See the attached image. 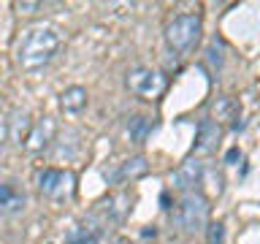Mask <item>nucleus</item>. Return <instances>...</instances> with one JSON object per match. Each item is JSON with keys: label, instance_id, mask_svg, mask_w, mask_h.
<instances>
[{"label": "nucleus", "instance_id": "1", "mask_svg": "<svg viewBox=\"0 0 260 244\" xmlns=\"http://www.w3.org/2000/svg\"><path fill=\"white\" fill-rule=\"evenodd\" d=\"M57 52H60V33L49 24H36V27L22 30L19 41H16V63L27 73L44 71Z\"/></svg>", "mask_w": 260, "mask_h": 244}, {"label": "nucleus", "instance_id": "2", "mask_svg": "<svg viewBox=\"0 0 260 244\" xmlns=\"http://www.w3.org/2000/svg\"><path fill=\"white\" fill-rule=\"evenodd\" d=\"M201 30H203V19L198 14H182V16H176V19L168 22L166 44L174 49V52H187V49H192L198 44Z\"/></svg>", "mask_w": 260, "mask_h": 244}, {"label": "nucleus", "instance_id": "3", "mask_svg": "<svg viewBox=\"0 0 260 244\" xmlns=\"http://www.w3.org/2000/svg\"><path fill=\"white\" fill-rule=\"evenodd\" d=\"M127 87L130 93L138 95V98H146V101H152V98H157L162 89H166V79H162V73L152 71V68H133L127 73Z\"/></svg>", "mask_w": 260, "mask_h": 244}, {"label": "nucleus", "instance_id": "4", "mask_svg": "<svg viewBox=\"0 0 260 244\" xmlns=\"http://www.w3.org/2000/svg\"><path fill=\"white\" fill-rule=\"evenodd\" d=\"M206 215H209V206H206V198L198 193H187L182 203H179V225L184 228L187 233H195L206 225Z\"/></svg>", "mask_w": 260, "mask_h": 244}, {"label": "nucleus", "instance_id": "5", "mask_svg": "<svg viewBox=\"0 0 260 244\" xmlns=\"http://www.w3.org/2000/svg\"><path fill=\"white\" fill-rule=\"evenodd\" d=\"M73 176L71 171H60V168H44L38 174V190L49 195V198H60V195L71 193Z\"/></svg>", "mask_w": 260, "mask_h": 244}, {"label": "nucleus", "instance_id": "6", "mask_svg": "<svg viewBox=\"0 0 260 244\" xmlns=\"http://www.w3.org/2000/svg\"><path fill=\"white\" fill-rule=\"evenodd\" d=\"M52 138H54V122H52V117H44V119L32 122L30 133H27V138H24V149L27 152H41V149H46V146L52 144Z\"/></svg>", "mask_w": 260, "mask_h": 244}, {"label": "nucleus", "instance_id": "7", "mask_svg": "<svg viewBox=\"0 0 260 244\" xmlns=\"http://www.w3.org/2000/svg\"><path fill=\"white\" fill-rule=\"evenodd\" d=\"M27 195L16 182H0V215H19Z\"/></svg>", "mask_w": 260, "mask_h": 244}, {"label": "nucleus", "instance_id": "8", "mask_svg": "<svg viewBox=\"0 0 260 244\" xmlns=\"http://www.w3.org/2000/svg\"><path fill=\"white\" fill-rule=\"evenodd\" d=\"M201 176H203V163L198 160H184L182 166L176 168V174H174V187H179V190H190V187H195L201 182Z\"/></svg>", "mask_w": 260, "mask_h": 244}, {"label": "nucleus", "instance_id": "9", "mask_svg": "<svg viewBox=\"0 0 260 244\" xmlns=\"http://www.w3.org/2000/svg\"><path fill=\"white\" fill-rule=\"evenodd\" d=\"M219 138V125L211 119H203L198 125V136H195V144H192V155H203V152H211L214 149Z\"/></svg>", "mask_w": 260, "mask_h": 244}, {"label": "nucleus", "instance_id": "10", "mask_svg": "<svg viewBox=\"0 0 260 244\" xmlns=\"http://www.w3.org/2000/svg\"><path fill=\"white\" fill-rule=\"evenodd\" d=\"M146 171H149V163H146V158H130V160H125V163L117 168V174H114L111 179H114V182H133V179L146 176Z\"/></svg>", "mask_w": 260, "mask_h": 244}, {"label": "nucleus", "instance_id": "11", "mask_svg": "<svg viewBox=\"0 0 260 244\" xmlns=\"http://www.w3.org/2000/svg\"><path fill=\"white\" fill-rule=\"evenodd\" d=\"M60 106H62V111H68V114L84 111V109H87V89H84V87H79V84H73V87H68V89H62Z\"/></svg>", "mask_w": 260, "mask_h": 244}, {"label": "nucleus", "instance_id": "12", "mask_svg": "<svg viewBox=\"0 0 260 244\" xmlns=\"http://www.w3.org/2000/svg\"><path fill=\"white\" fill-rule=\"evenodd\" d=\"M65 244H101V233L92 225H73L65 233Z\"/></svg>", "mask_w": 260, "mask_h": 244}, {"label": "nucleus", "instance_id": "13", "mask_svg": "<svg viewBox=\"0 0 260 244\" xmlns=\"http://www.w3.org/2000/svg\"><path fill=\"white\" fill-rule=\"evenodd\" d=\"M152 128H154V122H152L149 117H130V122H127V136H130V141L144 144L146 138H149Z\"/></svg>", "mask_w": 260, "mask_h": 244}, {"label": "nucleus", "instance_id": "14", "mask_svg": "<svg viewBox=\"0 0 260 244\" xmlns=\"http://www.w3.org/2000/svg\"><path fill=\"white\" fill-rule=\"evenodd\" d=\"M206 60L211 63V68H222V52H219V44H217V38L211 41V46H209V52H206Z\"/></svg>", "mask_w": 260, "mask_h": 244}, {"label": "nucleus", "instance_id": "15", "mask_svg": "<svg viewBox=\"0 0 260 244\" xmlns=\"http://www.w3.org/2000/svg\"><path fill=\"white\" fill-rule=\"evenodd\" d=\"M222 241H225V225L211 223L209 225V244H222Z\"/></svg>", "mask_w": 260, "mask_h": 244}, {"label": "nucleus", "instance_id": "16", "mask_svg": "<svg viewBox=\"0 0 260 244\" xmlns=\"http://www.w3.org/2000/svg\"><path fill=\"white\" fill-rule=\"evenodd\" d=\"M16 8H19L22 14H36V8H41L38 3H16Z\"/></svg>", "mask_w": 260, "mask_h": 244}, {"label": "nucleus", "instance_id": "17", "mask_svg": "<svg viewBox=\"0 0 260 244\" xmlns=\"http://www.w3.org/2000/svg\"><path fill=\"white\" fill-rule=\"evenodd\" d=\"M236 158H239V149H231V152H228V158H225V160H228V163H233Z\"/></svg>", "mask_w": 260, "mask_h": 244}, {"label": "nucleus", "instance_id": "18", "mask_svg": "<svg viewBox=\"0 0 260 244\" xmlns=\"http://www.w3.org/2000/svg\"><path fill=\"white\" fill-rule=\"evenodd\" d=\"M0 106H3V101H0Z\"/></svg>", "mask_w": 260, "mask_h": 244}]
</instances>
